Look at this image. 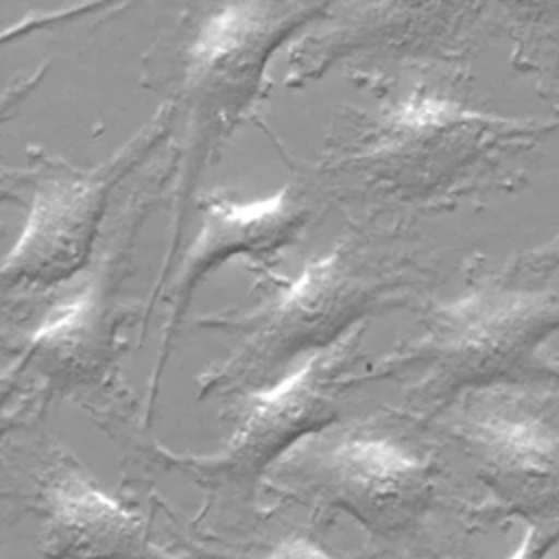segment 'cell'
Segmentation results:
<instances>
[{
	"label": "cell",
	"mask_w": 559,
	"mask_h": 559,
	"mask_svg": "<svg viewBox=\"0 0 559 559\" xmlns=\"http://www.w3.org/2000/svg\"><path fill=\"white\" fill-rule=\"evenodd\" d=\"M487 0H334L288 46L286 87L349 68L358 85L402 72L461 74L489 28Z\"/></svg>",
	"instance_id": "52a82bcc"
},
{
	"label": "cell",
	"mask_w": 559,
	"mask_h": 559,
	"mask_svg": "<svg viewBox=\"0 0 559 559\" xmlns=\"http://www.w3.org/2000/svg\"><path fill=\"white\" fill-rule=\"evenodd\" d=\"M489 24L511 46V66L559 107V0H487Z\"/></svg>",
	"instance_id": "4fadbf2b"
},
{
	"label": "cell",
	"mask_w": 559,
	"mask_h": 559,
	"mask_svg": "<svg viewBox=\"0 0 559 559\" xmlns=\"http://www.w3.org/2000/svg\"><path fill=\"white\" fill-rule=\"evenodd\" d=\"M314 203L321 201L301 177L264 199L247 203L221 194L199 197L197 210L201 214V225L162 293V299L166 301V321L148 378V424L153 419L166 362L177 343V332L205 277L238 255L264 260L266 255L293 245L312 221Z\"/></svg>",
	"instance_id": "8fae6325"
},
{
	"label": "cell",
	"mask_w": 559,
	"mask_h": 559,
	"mask_svg": "<svg viewBox=\"0 0 559 559\" xmlns=\"http://www.w3.org/2000/svg\"><path fill=\"white\" fill-rule=\"evenodd\" d=\"M269 485L334 507L380 537L413 533L437 500V463L380 419L330 424L301 439L271 469Z\"/></svg>",
	"instance_id": "ba28073f"
},
{
	"label": "cell",
	"mask_w": 559,
	"mask_h": 559,
	"mask_svg": "<svg viewBox=\"0 0 559 559\" xmlns=\"http://www.w3.org/2000/svg\"><path fill=\"white\" fill-rule=\"evenodd\" d=\"M153 159L129 188L107 236L87 271L70 293L52 297L39 321L24 332L2 373L4 393L24 384L22 395L39 402L96 386L116 365L120 330L135 314L124 295L133 266V247L155 201L173 192L175 159L170 146Z\"/></svg>",
	"instance_id": "5b68a950"
},
{
	"label": "cell",
	"mask_w": 559,
	"mask_h": 559,
	"mask_svg": "<svg viewBox=\"0 0 559 559\" xmlns=\"http://www.w3.org/2000/svg\"><path fill=\"white\" fill-rule=\"evenodd\" d=\"M467 393L437 417L507 515L559 518V386Z\"/></svg>",
	"instance_id": "30bf717a"
},
{
	"label": "cell",
	"mask_w": 559,
	"mask_h": 559,
	"mask_svg": "<svg viewBox=\"0 0 559 559\" xmlns=\"http://www.w3.org/2000/svg\"><path fill=\"white\" fill-rule=\"evenodd\" d=\"M509 559H559V518L531 524Z\"/></svg>",
	"instance_id": "2e32d148"
},
{
	"label": "cell",
	"mask_w": 559,
	"mask_h": 559,
	"mask_svg": "<svg viewBox=\"0 0 559 559\" xmlns=\"http://www.w3.org/2000/svg\"><path fill=\"white\" fill-rule=\"evenodd\" d=\"M559 293L502 277L480 280L424 312L421 330L354 373V384L406 380V402L437 417L459 397L493 386H559Z\"/></svg>",
	"instance_id": "277c9868"
},
{
	"label": "cell",
	"mask_w": 559,
	"mask_h": 559,
	"mask_svg": "<svg viewBox=\"0 0 559 559\" xmlns=\"http://www.w3.org/2000/svg\"><path fill=\"white\" fill-rule=\"evenodd\" d=\"M430 277L426 253L400 229L354 225L258 306L194 321L236 336L234 349L199 376V397L231 400L282 380L295 360L328 349L371 317L411 308Z\"/></svg>",
	"instance_id": "3957f363"
},
{
	"label": "cell",
	"mask_w": 559,
	"mask_h": 559,
	"mask_svg": "<svg viewBox=\"0 0 559 559\" xmlns=\"http://www.w3.org/2000/svg\"><path fill=\"white\" fill-rule=\"evenodd\" d=\"M559 271V231L542 242L535 249H528L520 253L513 262H509L498 277L511 284H526L533 286V282H542V277H548Z\"/></svg>",
	"instance_id": "9a60e30c"
},
{
	"label": "cell",
	"mask_w": 559,
	"mask_h": 559,
	"mask_svg": "<svg viewBox=\"0 0 559 559\" xmlns=\"http://www.w3.org/2000/svg\"><path fill=\"white\" fill-rule=\"evenodd\" d=\"M334 0H186L146 48L140 85L173 114L170 238L151 310L186 238L207 168L266 92L273 57L319 22Z\"/></svg>",
	"instance_id": "7a4b0ae2"
},
{
	"label": "cell",
	"mask_w": 559,
	"mask_h": 559,
	"mask_svg": "<svg viewBox=\"0 0 559 559\" xmlns=\"http://www.w3.org/2000/svg\"><path fill=\"white\" fill-rule=\"evenodd\" d=\"M173 140V114L159 105L105 162L90 168L28 148V166L15 177L31 186L24 227L2 262L4 299L46 297L81 277L103 240V223L114 194Z\"/></svg>",
	"instance_id": "8992f818"
},
{
	"label": "cell",
	"mask_w": 559,
	"mask_h": 559,
	"mask_svg": "<svg viewBox=\"0 0 559 559\" xmlns=\"http://www.w3.org/2000/svg\"><path fill=\"white\" fill-rule=\"evenodd\" d=\"M255 559H336V557L330 555L325 548H321L310 537L288 535Z\"/></svg>",
	"instance_id": "e0dca14e"
},
{
	"label": "cell",
	"mask_w": 559,
	"mask_h": 559,
	"mask_svg": "<svg viewBox=\"0 0 559 559\" xmlns=\"http://www.w3.org/2000/svg\"><path fill=\"white\" fill-rule=\"evenodd\" d=\"M459 76L362 85L376 103L345 105L299 177L354 225L382 229L518 188L526 157L559 133V116H507L472 105L456 94Z\"/></svg>",
	"instance_id": "6da1fadb"
},
{
	"label": "cell",
	"mask_w": 559,
	"mask_h": 559,
	"mask_svg": "<svg viewBox=\"0 0 559 559\" xmlns=\"http://www.w3.org/2000/svg\"><path fill=\"white\" fill-rule=\"evenodd\" d=\"M367 323L293 367L282 380L231 397V430L207 454L157 445L155 459L203 489L247 500L301 439L338 421L343 393L354 386Z\"/></svg>",
	"instance_id": "9c48e42d"
},
{
	"label": "cell",
	"mask_w": 559,
	"mask_h": 559,
	"mask_svg": "<svg viewBox=\"0 0 559 559\" xmlns=\"http://www.w3.org/2000/svg\"><path fill=\"white\" fill-rule=\"evenodd\" d=\"M22 502L37 520L35 548L46 559H177L55 441L41 445L28 469Z\"/></svg>",
	"instance_id": "7c38bea8"
},
{
	"label": "cell",
	"mask_w": 559,
	"mask_h": 559,
	"mask_svg": "<svg viewBox=\"0 0 559 559\" xmlns=\"http://www.w3.org/2000/svg\"><path fill=\"white\" fill-rule=\"evenodd\" d=\"M144 0H76L72 4H61L57 9L48 11H33L22 15L20 22L11 24L2 33V44H11L15 39H24L28 35L41 33V31H52L61 28L66 24H74L87 17H98L100 22L114 20L122 11L140 4Z\"/></svg>",
	"instance_id": "5bb4252c"
}]
</instances>
